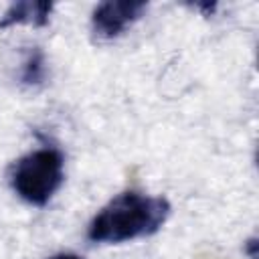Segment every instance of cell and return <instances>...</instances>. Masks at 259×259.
I'll list each match as a JSON object with an SVG mask.
<instances>
[{
  "mask_svg": "<svg viewBox=\"0 0 259 259\" xmlns=\"http://www.w3.org/2000/svg\"><path fill=\"white\" fill-rule=\"evenodd\" d=\"M170 217V202L164 196H150L125 190L113 196L89 223L91 243H125L150 237L162 229Z\"/></svg>",
  "mask_w": 259,
  "mask_h": 259,
  "instance_id": "cell-1",
  "label": "cell"
},
{
  "mask_svg": "<svg viewBox=\"0 0 259 259\" xmlns=\"http://www.w3.org/2000/svg\"><path fill=\"white\" fill-rule=\"evenodd\" d=\"M148 4L144 0H107L97 4L91 14V28L97 38L109 40L119 36L146 12Z\"/></svg>",
  "mask_w": 259,
  "mask_h": 259,
  "instance_id": "cell-3",
  "label": "cell"
},
{
  "mask_svg": "<svg viewBox=\"0 0 259 259\" xmlns=\"http://www.w3.org/2000/svg\"><path fill=\"white\" fill-rule=\"evenodd\" d=\"M65 180V156L57 148H38L18 158L10 172L12 190L32 206H45Z\"/></svg>",
  "mask_w": 259,
  "mask_h": 259,
  "instance_id": "cell-2",
  "label": "cell"
},
{
  "mask_svg": "<svg viewBox=\"0 0 259 259\" xmlns=\"http://www.w3.org/2000/svg\"><path fill=\"white\" fill-rule=\"evenodd\" d=\"M42 79H45V57L38 49H34L28 53V57L22 63L20 81L24 85H38Z\"/></svg>",
  "mask_w": 259,
  "mask_h": 259,
  "instance_id": "cell-5",
  "label": "cell"
},
{
  "mask_svg": "<svg viewBox=\"0 0 259 259\" xmlns=\"http://www.w3.org/2000/svg\"><path fill=\"white\" fill-rule=\"evenodd\" d=\"M51 259H83V257L77 255V253H59V255H55Z\"/></svg>",
  "mask_w": 259,
  "mask_h": 259,
  "instance_id": "cell-6",
  "label": "cell"
},
{
  "mask_svg": "<svg viewBox=\"0 0 259 259\" xmlns=\"http://www.w3.org/2000/svg\"><path fill=\"white\" fill-rule=\"evenodd\" d=\"M53 12V2L47 0H20L6 8L0 18V28H10L16 24L28 26H45L49 24Z\"/></svg>",
  "mask_w": 259,
  "mask_h": 259,
  "instance_id": "cell-4",
  "label": "cell"
}]
</instances>
